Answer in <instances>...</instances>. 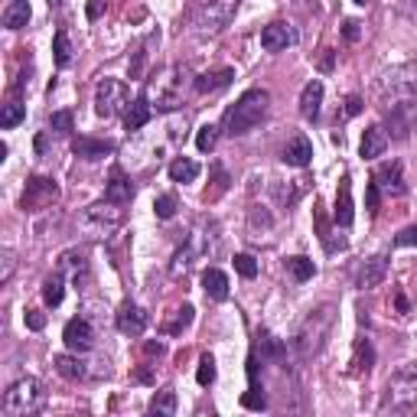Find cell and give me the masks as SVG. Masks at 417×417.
I'll return each instance as SVG.
<instances>
[{"mask_svg":"<svg viewBox=\"0 0 417 417\" xmlns=\"http://www.w3.org/2000/svg\"><path fill=\"white\" fill-rule=\"evenodd\" d=\"M50 3H59V0H50Z\"/></svg>","mask_w":417,"mask_h":417,"instance_id":"obj_55","label":"cell"},{"mask_svg":"<svg viewBox=\"0 0 417 417\" xmlns=\"http://www.w3.org/2000/svg\"><path fill=\"white\" fill-rule=\"evenodd\" d=\"M232 79H235V69H215V72H202L196 79V91L199 95H212V91H222V89H229Z\"/></svg>","mask_w":417,"mask_h":417,"instance_id":"obj_22","label":"cell"},{"mask_svg":"<svg viewBox=\"0 0 417 417\" xmlns=\"http://www.w3.org/2000/svg\"><path fill=\"white\" fill-rule=\"evenodd\" d=\"M50 128L56 130V134H72V130H75L72 111H56V114H50Z\"/></svg>","mask_w":417,"mask_h":417,"instance_id":"obj_38","label":"cell"},{"mask_svg":"<svg viewBox=\"0 0 417 417\" xmlns=\"http://www.w3.org/2000/svg\"><path fill=\"white\" fill-rule=\"evenodd\" d=\"M163 352V342H147V356H160Z\"/></svg>","mask_w":417,"mask_h":417,"instance_id":"obj_50","label":"cell"},{"mask_svg":"<svg viewBox=\"0 0 417 417\" xmlns=\"http://www.w3.org/2000/svg\"><path fill=\"white\" fill-rule=\"evenodd\" d=\"M30 23V3L26 0H10L3 7V26L7 30H23Z\"/></svg>","mask_w":417,"mask_h":417,"instance_id":"obj_26","label":"cell"},{"mask_svg":"<svg viewBox=\"0 0 417 417\" xmlns=\"http://www.w3.org/2000/svg\"><path fill=\"white\" fill-rule=\"evenodd\" d=\"M199 176V163L196 160H189V157H179L169 163V179L173 183H196Z\"/></svg>","mask_w":417,"mask_h":417,"instance_id":"obj_29","label":"cell"},{"mask_svg":"<svg viewBox=\"0 0 417 417\" xmlns=\"http://www.w3.org/2000/svg\"><path fill=\"white\" fill-rule=\"evenodd\" d=\"M235 271H238L241 278H255L258 274V261L251 258V255H235Z\"/></svg>","mask_w":417,"mask_h":417,"instance_id":"obj_41","label":"cell"},{"mask_svg":"<svg viewBox=\"0 0 417 417\" xmlns=\"http://www.w3.org/2000/svg\"><path fill=\"white\" fill-rule=\"evenodd\" d=\"M153 212H157V219H173V215H176V199L160 196L157 202H153Z\"/></svg>","mask_w":417,"mask_h":417,"instance_id":"obj_42","label":"cell"},{"mask_svg":"<svg viewBox=\"0 0 417 417\" xmlns=\"http://www.w3.org/2000/svg\"><path fill=\"white\" fill-rule=\"evenodd\" d=\"M105 199L114 202V206H128L130 199H134V183L124 176V169L114 167L108 176V186H105Z\"/></svg>","mask_w":417,"mask_h":417,"instance_id":"obj_13","label":"cell"},{"mask_svg":"<svg viewBox=\"0 0 417 417\" xmlns=\"http://www.w3.org/2000/svg\"><path fill=\"white\" fill-rule=\"evenodd\" d=\"M36 153H46V137H43V134L36 137Z\"/></svg>","mask_w":417,"mask_h":417,"instance_id":"obj_53","label":"cell"},{"mask_svg":"<svg viewBox=\"0 0 417 417\" xmlns=\"http://www.w3.org/2000/svg\"><path fill=\"white\" fill-rule=\"evenodd\" d=\"M395 245H401V248H411V245H417V225H407V229L397 232Z\"/></svg>","mask_w":417,"mask_h":417,"instance_id":"obj_44","label":"cell"},{"mask_svg":"<svg viewBox=\"0 0 417 417\" xmlns=\"http://www.w3.org/2000/svg\"><path fill=\"white\" fill-rule=\"evenodd\" d=\"M385 274H388V258L385 255H375V258H368L365 264H362V271H358V287L362 290L378 287V284L385 280Z\"/></svg>","mask_w":417,"mask_h":417,"instance_id":"obj_21","label":"cell"},{"mask_svg":"<svg viewBox=\"0 0 417 417\" xmlns=\"http://www.w3.org/2000/svg\"><path fill=\"white\" fill-rule=\"evenodd\" d=\"M329 329H333V307H319L313 310L303 323H300L297 336H294V349H297L300 358H313L319 352V349L326 346V336Z\"/></svg>","mask_w":417,"mask_h":417,"instance_id":"obj_3","label":"cell"},{"mask_svg":"<svg viewBox=\"0 0 417 417\" xmlns=\"http://www.w3.org/2000/svg\"><path fill=\"white\" fill-rule=\"evenodd\" d=\"M356 3H358V7H365V3H372V0H356Z\"/></svg>","mask_w":417,"mask_h":417,"instance_id":"obj_54","label":"cell"},{"mask_svg":"<svg viewBox=\"0 0 417 417\" xmlns=\"http://www.w3.org/2000/svg\"><path fill=\"white\" fill-rule=\"evenodd\" d=\"M294 43H297V33L290 30L287 23H271V26L261 30V46L268 52H280L287 46H294Z\"/></svg>","mask_w":417,"mask_h":417,"instance_id":"obj_14","label":"cell"},{"mask_svg":"<svg viewBox=\"0 0 417 417\" xmlns=\"http://www.w3.org/2000/svg\"><path fill=\"white\" fill-rule=\"evenodd\" d=\"M176 411V391H157L150 401V414H173Z\"/></svg>","mask_w":417,"mask_h":417,"instance_id":"obj_36","label":"cell"},{"mask_svg":"<svg viewBox=\"0 0 417 417\" xmlns=\"http://www.w3.org/2000/svg\"><path fill=\"white\" fill-rule=\"evenodd\" d=\"M235 7H238V0H206V3L199 7L192 26H196L199 36H212V33H219L229 26V20L235 17Z\"/></svg>","mask_w":417,"mask_h":417,"instance_id":"obj_6","label":"cell"},{"mask_svg":"<svg viewBox=\"0 0 417 417\" xmlns=\"http://www.w3.org/2000/svg\"><path fill=\"white\" fill-rule=\"evenodd\" d=\"M52 365H56V372H59L62 378H69V381H82V378L89 375L85 362L75 358V356H56V358H52Z\"/></svg>","mask_w":417,"mask_h":417,"instance_id":"obj_27","label":"cell"},{"mask_svg":"<svg viewBox=\"0 0 417 417\" xmlns=\"http://www.w3.org/2000/svg\"><path fill=\"white\" fill-rule=\"evenodd\" d=\"M10 271H13V255H3V274H0V280H3V284L10 280Z\"/></svg>","mask_w":417,"mask_h":417,"instance_id":"obj_49","label":"cell"},{"mask_svg":"<svg viewBox=\"0 0 417 417\" xmlns=\"http://www.w3.org/2000/svg\"><path fill=\"white\" fill-rule=\"evenodd\" d=\"M130 105V95H128V85L118 79H105L95 91V114L98 118H114L118 111H128Z\"/></svg>","mask_w":417,"mask_h":417,"instance_id":"obj_7","label":"cell"},{"mask_svg":"<svg viewBox=\"0 0 417 417\" xmlns=\"http://www.w3.org/2000/svg\"><path fill=\"white\" fill-rule=\"evenodd\" d=\"M385 147H388V130L381 128V124H372V128L362 134L358 153H362V160H378L385 153Z\"/></svg>","mask_w":417,"mask_h":417,"instance_id":"obj_19","label":"cell"},{"mask_svg":"<svg viewBox=\"0 0 417 417\" xmlns=\"http://www.w3.org/2000/svg\"><path fill=\"white\" fill-rule=\"evenodd\" d=\"M358 111H362V98H358V95H349L346 98V108H342V114H339V118L346 121V118H356Z\"/></svg>","mask_w":417,"mask_h":417,"instance_id":"obj_45","label":"cell"},{"mask_svg":"<svg viewBox=\"0 0 417 417\" xmlns=\"http://www.w3.org/2000/svg\"><path fill=\"white\" fill-rule=\"evenodd\" d=\"M319 105H323V82L313 79L303 85V91H300V114L307 121H317L319 118Z\"/></svg>","mask_w":417,"mask_h":417,"instance_id":"obj_20","label":"cell"},{"mask_svg":"<svg viewBox=\"0 0 417 417\" xmlns=\"http://www.w3.org/2000/svg\"><path fill=\"white\" fill-rule=\"evenodd\" d=\"M118 329L124 336H140L147 329V313L137 307V303H121L118 310Z\"/></svg>","mask_w":417,"mask_h":417,"instance_id":"obj_17","label":"cell"},{"mask_svg":"<svg viewBox=\"0 0 417 417\" xmlns=\"http://www.w3.org/2000/svg\"><path fill=\"white\" fill-rule=\"evenodd\" d=\"M202 290H206V297H212V300H225L229 297V278H225L219 268L202 271Z\"/></svg>","mask_w":417,"mask_h":417,"instance_id":"obj_25","label":"cell"},{"mask_svg":"<svg viewBox=\"0 0 417 417\" xmlns=\"http://www.w3.org/2000/svg\"><path fill=\"white\" fill-rule=\"evenodd\" d=\"M196 381H199V385H202V388H206V385H212V381H215V358H212V356H202V358H199Z\"/></svg>","mask_w":417,"mask_h":417,"instance_id":"obj_39","label":"cell"},{"mask_svg":"<svg viewBox=\"0 0 417 417\" xmlns=\"http://www.w3.org/2000/svg\"><path fill=\"white\" fill-rule=\"evenodd\" d=\"M192 313H196V310L189 307V303H183L179 310H173V319H167V323H163V333H167V336H176V333H183V329L192 323Z\"/></svg>","mask_w":417,"mask_h":417,"instance_id":"obj_31","label":"cell"},{"mask_svg":"<svg viewBox=\"0 0 417 417\" xmlns=\"http://www.w3.org/2000/svg\"><path fill=\"white\" fill-rule=\"evenodd\" d=\"M333 219H336V225H342V229H349V225H352V219H356V208H352V179H349V176L339 179V192H336V208H333Z\"/></svg>","mask_w":417,"mask_h":417,"instance_id":"obj_15","label":"cell"},{"mask_svg":"<svg viewBox=\"0 0 417 417\" xmlns=\"http://www.w3.org/2000/svg\"><path fill=\"white\" fill-rule=\"evenodd\" d=\"M62 297H66V280H62V271H56L43 284V300H46V307H59Z\"/></svg>","mask_w":417,"mask_h":417,"instance_id":"obj_30","label":"cell"},{"mask_svg":"<svg viewBox=\"0 0 417 417\" xmlns=\"http://www.w3.org/2000/svg\"><path fill=\"white\" fill-rule=\"evenodd\" d=\"M105 10V0H89V20H98Z\"/></svg>","mask_w":417,"mask_h":417,"instance_id":"obj_48","label":"cell"},{"mask_svg":"<svg viewBox=\"0 0 417 417\" xmlns=\"http://www.w3.org/2000/svg\"><path fill=\"white\" fill-rule=\"evenodd\" d=\"M287 274L297 280V284H303V280H310L317 274V264L310 258H303V255H297V258H287Z\"/></svg>","mask_w":417,"mask_h":417,"instance_id":"obj_32","label":"cell"},{"mask_svg":"<svg viewBox=\"0 0 417 417\" xmlns=\"http://www.w3.org/2000/svg\"><path fill=\"white\" fill-rule=\"evenodd\" d=\"M388 124H391V130H395L397 140H404L407 130H411V124H414V111H411V101L391 105V111H388Z\"/></svg>","mask_w":417,"mask_h":417,"instance_id":"obj_23","label":"cell"},{"mask_svg":"<svg viewBox=\"0 0 417 417\" xmlns=\"http://www.w3.org/2000/svg\"><path fill=\"white\" fill-rule=\"evenodd\" d=\"M43 385L36 378H20V381H13L7 388V395H3V411L10 417H26V414H36L43 407Z\"/></svg>","mask_w":417,"mask_h":417,"instance_id":"obj_4","label":"cell"},{"mask_svg":"<svg viewBox=\"0 0 417 417\" xmlns=\"http://www.w3.org/2000/svg\"><path fill=\"white\" fill-rule=\"evenodd\" d=\"M271 95L264 89H248L229 111H225V134L229 137H241L248 134L255 124H261V118L268 114Z\"/></svg>","mask_w":417,"mask_h":417,"instance_id":"obj_2","label":"cell"},{"mask_svg":"<svg viewBox=\"0 0 417 417\" xmlns=\"http://www.w3.org/2000/svg\"><path fill=\"white\" fill-rule=\"evenodd\" d=\"M52 52H56V66H59V69H66V66L72 62V46H69V33H66V30H56Z\"/></svg>","mask_w":417,"mask_h":417,"instance_id":"obj_34","label":"cell"},{"mask_svg":"<svg viewBox=\"0 0 417 417\" xmlns=\"http://www.w3.org/2000/svg\"><path fill=\"white\" fill-rule=\"evenodd\" d=\"M215 140H219V128H215V124H206V128H199L196 147L202 150V153H208V150L215 147Z\"/></svg>","mask_w":417,"mask_h":417,"instance_id":"obj_40","label":"cell"},{"mask_svg":"<svg viewBox=\"0 0 417 417\" xmlns=\"http://www.w3.org/2000/svg\"><path fill=\"white\" fill-rule=\"evenodd\" d=\"M280 160L287 163V167H307L310 160H313V144H310V137H303V134H294V137L287 140V147H284V153H280Z\"/></svg>","mask_w":417,"mask_h":417,"instance_id":"obj_16","label":"cell"},{"mask_svg":"<svg viewBox=\"0 0 417 417\" xmlns=\"http://www.w3.org/2000/svg\"><path fill=\"white\" fill-rule=\"evenodd\" d=\"M378 411L381 414H417V362L397 368L388 378Z\"/></svg>","mask_w":417,"mask_h":417,"instance_id":"obj_1","label":"cell"},{"mask_svg":"<svg viewBox=\"0 0 417 417\" xmlns=\"http://www.w3.org/2000/svg\"><path fill=\"white\" fill-rule=\"evenodd\" d=\"M414 91H417V66H401V69H391L378 79V98L385 105L411 101Z\"/></svg>","mask_w":417,"mask_h":417,"instance_id":"obj_5","label":"cell"},{"mask_svg":"<svg viewBox=\"0 0 417 417\" xmlns=\"http://www.w3.org/2000/svg\"><path fill=\"white\" fill-rule=\"evenodd\" d=\"M358 26H362L358 20H346V23H342V36H346L349 43H356V40H358V33H362Z\"/></svg>","mask_w":417,"mask_h":417,"instance_id":"obj_47","label":"cell"},{"mask_svg":"<svg viewBox=\"0 0 417 417\" xmlns=\"http://www.w3.org/2000/svg\"><path fill=\"white\" fill-rule=\"evenodd\" d=\"M121 222H124V208L121 206H114V202H98V206H91L89 212H85V225H89L95 235H111V232L118 229Z\"/></svg>","mask_w":417,"mask_h":417,"instance_id":"obj_8","label":"cell"},{"mask_svg":"<svg viewBox=\"0 0 417 417\" xmlns=\"http://www.w3.org/2000/svg\"><path fill=\"white\" fill-rule=\"evenodd\" d=\"M72 153L82 160H105L114 153L111 140H95V137H75L72 140Z\"/></svg>","mask_w":417,"mask_h":417,"instance_id":"obj_18","label":"cell"},{"mask_svg":"<svg viewBox=\"0 0 417 417\" xmlns=\"http://www.w3.org/2000/svg\"><path fill=\"white\" fill-rule=\"evenodd\" d=\"M173 72L176 69H167L153 82V95H157V108L160 111H173L179 105V82L173 79Z\"/></svg>","mask_w":417,"mask_h":417,"instance_id":"obj_12","label":"cell"},{"mask_svg":"<svg viewBox=\"0 0 417 417\" xmlns=\"http://www.w3.org/2000/svg\"><path fill=\"white\" fill-rule=\"evenodd\" d=\"M319 69H323V72H326V69H333V52H326V56L319 59Z\"/></svg>","mask_w":417,"mask_h":417,"instance_id":"obj_51","label":"cell"},{"mask_svg":"<svg viewBox=\"0 0 417 417\" xmlns=\"http://www.w3.org/2000/svg\"><path fill=\"white\" fill-rule=\"evenodd\" d=\"M372 362H375L372 342H368V339H358V342H356V358H352L356 372H358V375H362V372H368V368H372Z\"/></svg>","mask_w":417,"mask_h":417,"instance_id":"obj_35","label":"cell"},{"mask_svg":"<svg viewBox=\"0 0 417 417\" xmlns=\"http://www.w3.org/2000/svg\"><path fill=\"white\" fill-rule=\"evenodd\" d=\"M241 404L248 407V411H264L268 407V397H264V388L255 381V385H248V391L241 395Z\"/></svg>","mask_w":417,"mask_h":417,"instance_id":"obj_37","label":"cell"},{"mask_svg":"<svg viewBox=\"0 0 417 417\" xmlns=\"http://www.w3.org/2000/svg\"><path fill=\"white\" fill-rule=\"evenodd\" d=\"M62 342L72 349V352H89L91 346H95V329H91L89 319H69L66 323V329H62Z\"/></svg>","mask_w":417,"mask_h":417,"instance_id":"obj_10","label":"cell"},{"mask_svg":"<svg viewBox=\"0 0 417 417\" xmlns=\"http://www.w3.org/2000/svg\"><path fill=\"white\" fill-rule=\"evenodd\" d=\"M150 118H153V105H150L147 98H134L128 105V111H124V128H128V130H140Z\"/></svg>","mask_w":417,"mask_h":417,"instance_id":"obj_24","label":"cell"},{"mask_svg":"<svg viewBox=\"0 0 417 417\" xmlns=\"http://www.w3.org/2000/svg\"><path fill=\"white\" fill-rule=\"evenodd\" d=\"M23 118H26V105H20V101L13 98V101H7V105H3V111H0V128L13 130Z\"/></svg>","mask_w":417,"mask_h":417,"instance_id":"obj_33","label":"cell"},{"mask_svg":"<svg viewBox=\"0 0 417 417\" xmlns=\"http://www.w3.org/2000/svg\"><path fill=\"white\" fill-rule=\"evenodd\" d=\"M56 196H59V186H56V179L33 176L30 183H26V192H23L20 206H23V212H36V208L50 206Z\"/></svg>","mask_w":417,"mask_h":417,"instance_id":"obj_9","label":"cell"},{"mask_svg":"<svg viewBox=\"0 0 417 417\" xmlns=\"http://www.w3.org/2000/svg\"><path fill=\"white\" fill-rule=\"evenodd\" d=\"M26 326H30V329H43V326H46V313H40V310H26Z\"/></svg>","mask_w":417,"mask_h":417,"instance_id":"obj_46","label":"cell"},{"mask_svg":"<svg viewBox=\"0 0 417 417\" xmlns=\"http://www.w3.org/2000/svg\"><path fill=\"white\" fill-rule=\"evenodd\" d=\"M134 381H150V372H147V368H140V372H134Z\"/></svg>","mask_w":417,"mask_h":417,"instance_id":"obj_52","label":"cell"},{"mask_svg":"<svg viewBox=\"0 0 417 417\" xmlns=\"http://www.w3.org/2000/svg\"><path fill=\"white\" fill-rule=\"evenodd\" d=\"M261 352V358H268V362H284V356H287V346L280 342V339H274L271 333H258V346H255Z\"/></svg>","mask_w":417,"mask_h":417,"instance_id":"obj_28","label":"cell"},{"mask_svg":"<svg viewBox=\"0 0 417 417\" xmlns=\"http://www.w3.org/2000/svg\"><path fill=\"white\" fill-rule=\"evenodd\" d=\"M378 183V189H385L388 196H404V176H401V163L397 160H391V163H381V167L375 169V176H372Z\"/></svg>","mask_w":417,"mask_h":417,"instance_id":"obj_11","label":"cell"},{"mask_svg":"<svg viewBox=\"0 0 417 417\" xmlns=\"http://www.w3.org/2000/svg\"><path fill=\"white\" fill-rule=\"evenodd\" d=\"M365 206L372 208V212H378V206H381V189H378V183L372 179L365 186Z\"/></svg>","mask_w":417,"mask_h":417,"instance_id":"obj_43","label":"cell"}]
</instances>
